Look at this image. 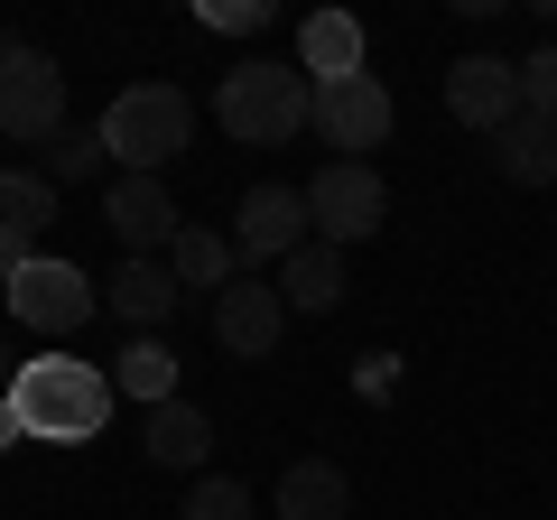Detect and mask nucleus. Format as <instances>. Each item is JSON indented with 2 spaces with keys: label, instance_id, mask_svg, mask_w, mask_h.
I'll return each mask as SVG.
<instances>
[{
  "label": "nucleus",
  "instance_id": "nucleus-16",
  "mask_svg": "<svg viewBox=\"0 0 557 520\" xmlns=\"http://www.w3.org/2000/svg\"><path fill=\"white\" fill-rule=\"evenodd\" d=\"M278 520H344L354 511V483H344V465H325V456H307V465H288L278 474Z\"/></svg>",
  "mask_w": 557,
  "mask_h": 520
},
{
  "label": "nucleus",
  "instance_id": "nucleus-27",
  "mask_svg": "<svg viewBox=\"0 0 557 520\" xmlns=\"http://www.w3.org/2000/svg\"><path fill=\"white\" fill-rule=\"evenodd\" d=\"M10 381H20V362H10V344H0V391H10Z\"/></svg>",
  "mask_w": 557,
  "mask_h": 520
},
{
  "label": "nucleus",
  "instance_id": "nucleus-1",
  "mask_svg": "<svg viewBox=\"0 0 557 520\" xmlns=\"http://www.w3.org/2000/svg\"><path fill=\"white\" fill-rule=\"evenodd\" d=\"M112 400H121L112 372H94L84 354H38L10 381V409H20L28 446H94L102 428H112Z\"/></svg>",
  "mask_w": 557,
  "mask_h": 520
},
{
  "label": "nucleus",
  "instance_id": "nucleus-13",
  "mask_svg": "<svg viewBox=\"0 0 557 520\" xmlns=\"http://www.w3.org/2000/svg\"><path fill=\"white\" fill-rule=\"evenodd\" d=\"M139 456L168 465V474H205V456H214V419H205L196 400H168L139 419Z\"/></svg>",
  "mask_w": 557,
  "mask_h": 520
},
{
  "label": "nucleus",
  "instance_id": "nucleus-12",
  "mask_svg": "<svg viewBox=\"0 0 557 520\" xmlns=\"http://www.w3.org/2000/svg\"><path fill=\"white\" fill-rule=\"evenodd\" d=\"M177 270H168V260H121L112 280H102V307H112L121 325H131V335H159L168 317H177Z\"/></svg>",
  "mask_w": 557,
  "mask_h": 520
},
{
  "label": "nucleus",
  "instance_id": "nucleus-11",
  "mask_svg": "<svg viewBox=\"0 0 557 520\" xmlns=\"http://www.w3.org/2000/svg\"><path fill=\"white\" fill-rule=\"evenodd\" d=\"M446 112L465 131H511L520 121V65L511 57H456L446 65Z\"/></svg>",
  "mask_w": 557,
  "mask_h": 520
},
{
  "label": "nucleus",
  "instance_id": "nucleus-7",
  "mask_svg": "<svg viewBox=\"0 0 557 520\" xmlns=\"http://www.w3.org/2000/svg\"><path fill=\"white\" fill-rule=\"evenodd\" d=\"M298 242H317V223H307V186H251V196L233 205V251L242 270H260V260H288Z\"/></svg>",
  "mask_w": 557,
  "mask_h": 520
},
{
  "label": "nucleus",
  "instance_id": "nucleus-8",
  "mask_svg": "<svg viewBox=\"0 0 557 520\" xmlns=\"http://www.w3.org/2000/svg\"><path fill=\"white\" fill-rule=\"evenodd\" d=\"M317 131H325V149H344V159L372 168V149L391 140V84H381V75L317 84Z\"/></svg>",
  "mask_w": 557,
  "mask_h": 520
},
{
  "label": "nucleus",
  "instance_id": "nucleus-19",
  "mask_svg": "<svg viewBox=\"0 0 557 520\" xmlns=\"http://www.w3.org/2000/svg\"><path fill=\"white\" fill-rule=\"evenodd\" d=\"M112 391L139 400V409H168V400H177V354H168L159 335H131L121 362H112Z\"/></svg>",
  "mask_w": 557,
  "mask_h": 520
},
{
  "label": "nucleus",
  "instance_id": "nucleus-20",
  "mask_svg": "<svg viewBox=\"0 0 557 520\" xmlns=\"http://www.w3.org/2000/svg\"><path fill=\"white\" fill-rule=\"evenodd\" d=\"M47 223H57V186H47V168H0V233L38 242Z\"/></svg>",
  "mask_w": 557,
  "mask_h": 520
},
{
  "label": "nucleus",
  "instance_id": "nucleus-6",
  "mask_svg": "<svg viewBox=\"0 0 557 520\" xmlns=\"http://www.w3.org/2000/svg\"><path fill=\"white\" fill-rule=\"evenodd\" d=\"M0 131L20 149L65 131V75H57L47 47H0Z\"/></svg>",
  "mask_w": 557,
  "mask_h": 520
},
{
  "label": "nucleus",
  "instance_id": "nucleus-9",
  "mask_svg": "<svg viewBox=\"0 0 557 520\" xmlns=\"http://www.w3.org/2000/svg\"><path fill=\"white\" fill-rule=\"evenodd\" d=\"M102 223L121 233V251L131 260H159L177 251V196H168V177H112V196H102Z\"/></svg>",
  "mask_w": 557,
  "mask_h": 520
},
{
  "label": "nucleus",
  "instance_id": "nucleus-4",
  "mask_svg": "<svg viewBox=\"0 0 557 520\" xmlns=\"http://www.w3.org/2000/svg\"><path fill=\"white\" fill-rule=\"evenodd\" d=\"M307 223H317V242H335V251L372 242L381 223H391V186H381V168H362V159L317 168V186H307Z\"/></svg>",
  "mask_w": 557,
  "mask_h": 520
},
{
  "label": "nucleus",
  "instance_id": "nucleus-24",
  "mask_svg": "<svg viewBox=\"0 0 557 520\" xmlns=\"http://www.w3.org/2000/svg\"><path fill=\"white\" fill-rule=\"evenodd\" d=\"M354 391H362V400H391V391H399V362L391 354H362L354 362Z\"/></svg>",
  "mask_w": 557,
  "mask_h": 520
},
{
  "label": "nucleus",
  "instance_id": "nucleus-18",
  "mask_svg": "<svg viewBox=\"0 0 557 520\" xmlns=\"http://www.w3.org/2000/svg\"><path fill=\"white\" fill-rule=\"evenodd\" d=\"M168 270H177V288H205V298H223V288L242 280V251H233V233H205V223H186L177 251H168Z\"/></svg>",
  "mask_w": 557,
  "mask_h": 520
},
{
  "label": "nucleus",
  "instance_id": "nucleus-5",
  "mask_svg": "<svg viewBox=\"0 0 557 520\" xmlns=\"http://www.w3.org/2000/svg\"><path fill=\"white\" fill-rule=\"evenodd\" d=\"M0 298H10V317H20L28 335H47V344H65V335H75V325L102 307L94 280H84L75 260H57V251H38L20 280H0Z\"/></svg>",
  "mask_w": 557,
  "mask_h": 520
},
{
  "label": "nucleus",
  "instance_id": "nucleus-2",
  "mask_svg": "<svg viewBox=\"0 0 557 520\" xmlns=\"http://www.w3.org/2000/svg\"><path fill=\"white\" fill-rule=\"evenodd\" d=\"M186 140H196V102L177 84H121L102 102V159H121V177H168Z\"/></svg>",
  "mask_w": 557,
  "mask_h": 520
},
{
  "label": "nucleus",
  "instance_id": "nucleus-25",
  "mask_svg": "<svg viewBox=\"0 0 557 520\" xmlns=\"http://www.w3.org/2000/svg\"><path fill=\"white\" fill-rule=\"evenodd\" d=\"M205 20H214V28H270L278 10H270V0H214V10H205Z\"/></svg>",
  "mask_w": 557,
  "mask_h": 520
},
{
  "label": "nucleus",
  "instance_id": "nucleus-26",
  "mask_svg": "<svg viewBox=\"0 0 557 520\" xmlns=\"http://www.w3.org/2000/svg\"><path fill=\"white\" fill-rule=\"evenodd\" d=\"M20 446V409H10V391H0V456Z\"/></svg>",
  "mask_w": 557,
  "mask_h": 520
},
{
  "label": "nucleus",
  "instance_id": "nucleus-3",
  "mask_svg": "<svg viewBox=\"0 0 557 520\" xmlns=\"http://www.w3.org/2000/svg\"><path fill=\"white\" fill-rule=\"evenodd\" d=\"M214 121L242 149H278V140H298L307 121H317V84H307L298 65L251 57V65H233V75L214 84Z\"/></svg>",
  "mask_w": 557,
  "mask_h": 520
},
{
  "label": "nucleus",
  "instance_id": "nucleus-14",
  "mask_svg": "<svg viewBox=\"0 0 557 520\" xmlns=\"http://www.w3.org/2000/svg\"><path fill=\"white\" fill-rule=\"evenodd\" d=\"M298 75H317V84L362 75V20L354 10H307L298 20Z\"/></svg>",
  "mask_w": 557,
  "mask_h": 520
},
{
  "label": "nucleus",
  "instance_id": "nucleus-17",
  "mask_svg": "<svg viewBox=\"0 0 557 520\" xmlns=\"http://www.w3.org/2000/svg\"><path fill=\"white\" fill-rule=\"evenodd\" d=\"M493 168H502L511 186H557V121L520 112L511 131H493Z\"/></svg>",
  "mask_w": 557,
  "mask_h": 520
},
{
  "label": "nucleus",
  "instance_id": "nucleus-21",
  "mask_svg": "<svg viewBox=\"0 0 557 520\" xmlns=\"http://www.w3.org/2000/svg\"><path fill=\"white\" fill-rule=\"evenodd\" d=\"M177 520H251V493H242V474H196Z\"/></svg>",
  "mask_w": 557,
  "mask_h": 520
},
{
  "label": "nucleus",
  "instance_id": "nucleus-10",
  "mask_svg": "<svg viewBox=\"0 0 557 520\" xmlns=\"http://www.w3.org/2000/svg\"><path fill=\"white\" fill-rule=\"evenodd\" d=\"M278 335H288V298H278L270 280L242 270V280L214 298V344H223L233 362H260V354H278Z\"/></svg>",
  "mask_w": 557,
  "mask_h": 520
},
{
  "label": "nucleus",
  "instance_id": "nucleus-23",
  "mask_svg": "<svg viewBox=\"0 0 557 520\" xmlns=\"http://www.w3.org/2000/svg\"><path fill=\"white\" fill-rule=\"evenodd\" d=\"M520 112H539V121H557V47H539V57L520 65Z\"/></svg>",
  "mask_w": 557,
  "mask_h": 520
},
{
  "label": "nucleus",
  "instance_id": "nucleus-15",
  "mask_svg": "<svg viewBox=\"0 0 557 520\" xmlns=\"http://www.w3.org/2000/svg\"><path fill=\"white\" fill-rule=\"evenodd\" d=\"M278 298H288V317H335L344 307V251L335 242H298L278 260Z\"/></svg>",
  "mask_w": 557,
  "mask_h": 520
},
{
  "label": "nucleus",
  "instance_id": "nucleus-22",
  "mask_svg": "<svg viewBox=\"0 0 557 520\" xmlns=\"http://www.w3.org/2000/svg\"><path fill=\"white\" fill-rule=\"evenodd\" d=\"M102 168V131H57L47 140V186H84Z\"/></svg>",
  "mask_w": 557,
  "mask_h": 520
}]
</instances>
